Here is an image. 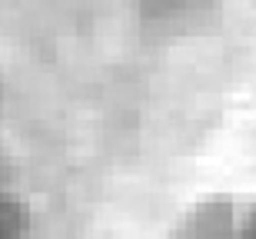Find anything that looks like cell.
<instances>
[{"instance_id": "cell-1", "label": "cell", "mask_w": 256, "mask_h": 239, "mask_svg": "<svg viewBox=\"0 0 256 239\" xmlns=\"http://www.w3.org/2000/svg\"><path fill=\"white\" fill-rule=\"evenodd\" d=\"M236 239H256V210L246 213V223L236 230Z\"/></svg>"}]
</instances>
